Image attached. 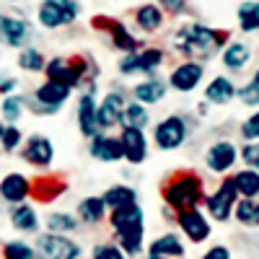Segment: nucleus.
Instances as JSON below:
<instances>
[{"mask_svg": "<svg viewBox=\"0 0 259 259\" xmlns=\"http://www.w3.org/2000/svg\"><path fill=\"white\" fill-rule=\"evenodd\" d=\"M109 31H112V41H114V47H117V50H122V52H127V55L138 52L140 41L124 29V24H119V21H112V24H109Z\"/></svg>", "mask_w": 259, "mask_h": 259, "instance_id": "obj_29", "label": "nucleus"}, {"mask_svg": "<svg viewBox=\"0 0 259 259\" xmlns=\"http://www.w3.org/2000/svg\"><path fill=\"white\" fill-rule=\"evenodd\" d=\"M150 256H184V246H182V241H179V236L177 233H163V236H158V239L150 244Z\"/></svg>", "mask_w": 259, "mask_h": 259, "instance_id": "obj_25", "label": "nucleus"}, {"mask_svg": "<svg viewBox=\"0 0 259 259\" xmlns=\"http://www.w3.org/2000/svg\"><path fill=\"white\" fill-rule=\"evenodd\" d=\"M78 127L83 138H96L99 135V124H96V99L94 94H83L78 99Z\"/></svg>", "mask_w": 259, "mask_h": 259, "instance_id": "obj_19", "label": "nucleus"}, {"mask_svg": "<svg viewBox=\"0 0 259 259\" xmlns=\"http://www.w3.org/2000/svg\"><path fill=\"white\" fill-rule=\"evenodd\" d=\"M179 226H182V231H184V236L192 241V244H202V241H207L210 239V231H212V226H210V221L205 218V215L200 212V210H187V212H179Z\"/></svg>", "mask_w": 259, "mask_h": 259, "instance_id": "obj_13", "label": "nucleus"}, {"mask_svg": "<svg viewBox=\"0 0 259 259\" xmlns=\"http://www.w3.org/2000/svg\"><path fill=\"white\" fill-rule=\"evenodd\" d=\"M16 85H18L16 78H0V94H3V96H13Z\"/></svg>", "mask_w": 259, "mask_h": 259, "instance_id": "obj_44", "label": "nucleus"}, {"mask_svg": "<svg viewBox=\"0 0 259 259\" xmlns=\"http://www.w3.org/2000/svg\"><path fill=\"white\" fill-rule=\"evenodd\" d=\"M80 256V246L65 236H39L36 249H34V259H78Z\"/></svg>", "mask_w": 259, "mask_h": 259, "instance_id": "obj_6", "label": "nucleus"}, {"mask_svg": "<svg viewBox=\"0 0 259 259\" xmlns=\"http://www.w3.org/2000/svg\"><path fill=\"white\" fill-rule=\"evenodd\" d=\"M174 45H177V50H182V55H205L207 57L223 45V34H218L215 29H207L202 24H194V26L182 29L174 36Z\"/></svg>", "mask_w": 259, "mask_h": 259, "instance_id": "obj_3", "label": "nucleus"}, {"mask_svg": "<svg viewBox=\"0 0 259 259\" xmlns=\"http://www.w3.org/2000/svg\"><path fill=\"white\" fill-rule=\"evenodd\" d=\"M68 96H70L68 85L55 83V80H45L34 91V99H29V106H31V112H36V114H55L60 106L68 101Z\"/></svg>", "mask_w": 259, "mask_h": 259, "instance_id": "obj_4", "label": "nucleus"}, {"mask_svg": "<svg viewBox=\"0 0 259 259\" xmlns=\"http://www.w3.org/2000/svg\"><path fill=\"white\" fill-rule=\"evenodd\" d=\"M101 200H104V207L106 210L117 212V210L138 205V194H135L133 187H127V184H114V187H109V189L101 194Z\"/></svg>", "mask_w": 259, "mask_h": 259, "instance_id": "obj_20", "label": "nucleus"}, {"mask_svg": "<svg viewBox=\"0 0 259 259\" xmlns=\"http://www.w3.org/2000/svg\"><path fill=\"white\" fill-rule=\"evenodd\" d=\"M75 218L73 215H68V212H52L50 218H47V228H50V233H55V236H62V233H70V231H75Z\"/></svg>", "mask_w": 259, "mask_h": 259, "instance_id": "obj_34", "label": "nucleus"}, {"mask_svg": "<svg viewBox=\"0 0 259 259\" xmlns=\"http://www.w3.org/2000/svg\"><path fill=\"white\" fill-rule=\"evenodd\" d=\"M119 122L124 124V130H143L148 124V112H145V106L133 101V104H127L124 109H122V117Z\"/></svg>", "mask_w": 259, "mask_h": 259, "instance_id": "obj_30", "label": "nucleus"}, {"mask_svg": "<svg viewBox=\"0 0 259 259\" xmlns=\"http://www.w3.org/2000/svg\"><path fill=\"white\" fill-rule=\"evenodd\" d=\"M231 184L236 189V194H241L244 200H254L259 194V171L254 168H241L231 177Z\"/></svg>", "mask_w": 259, "mask_h": 259, "instance_id": "obj_23", "label": "nucleus"}, {"mask_svg": "<svg viewBox=\"0 0 259 259\" xmlns=\"http://www.w3.org/2000/svg\"><path fill=\"white\" fill-rule=\"evenodd\" d=\"M148 259H163V256H148Z\"/></svg>", "mask_w": 259, "mask_h": 259, "instance_id": "obj_46", "label": "nucleus"}, {"mask_svg": "<svg viewBox=\"0 0 259 259\" xmlns=\"http://www.w3.org/2000/svg\"><path fill=\"white\" fill-rule=\"evenodd\" d=\"M236 221L244 226H259V202L256 200H241L233 205Z\"/></svg>", "mask_w": 259, "mask_h": 259, "instance_id": "obj_32", "label": "nucleus"}, {"mask_svg": "<svg viewBox=\"0 0 259 259\" xmlns=\"http://www.w3.org/2000/svg\"><path fill=\"white\" fill-rule=\"evenodd\" d=\"M249 60H251V47L244 45V41H233L223 52V65L231 70H244L249 65Z\"/></svg>", "mask_w": 259, "mask_h": 259, "instance_id": "obj_26", "label": "nucleus"}, {"mask_svg": "<svg viewBox=\"0 0 259 259\" xmlns=\"http://www.w3.org/2000/svg\"><path fill=\"white\" fill-rule=\"evenodd\" d=\"M236 158H239V150H236V145L228 143V140L212 143L207 148V153H205V163H207L210 171H215V174H226V171H231Z\"/></svg>", "mask_w": 259, "mask_h": 259, "instance_id": "obj_12", "label": "nucleus"}, {"mask_svg": "<svg viewBox=\"0 0 259 259\" xmlns=\"http://www.w3.org/2000/svg\"><path fill=\"white\" fill-rule=\"evenodd\" d=\"M135 21H138V26H140L143 31H156V29L163 26V11H161V6H156V3L140 6Z\"/></svg>", "mask_w": 259, "mask_h": 259, "instance_id": "obj_28", "label": "nucleus"}, {"mask_svg": "<svg viewBox=\"0 0 259 259\" xmlns=\"http://www.w3.org/2000/svg\"><path fill=\"white\" fill-rule=\"evenodd\" d=\"M122 109H124L122 94H109L101 104H96V124H99V130L114 127L119 122V117H122Z\"/></svg>", "mask_w": 259, "mask_h": 259, "instance_id": "obj_18", "label": "nucleus"}, {"mask_svg": "<svg viewBox=\"0 0 259 259\" xmlns=\"http://www.w3.org/2000/svg\"><path fill=\"white\" fill-rule=\"evenodd\" d=\"M3 259H34V249L26 241H8L3 246Z\"/></svg>", "mask_w": 259, "mask_h": 259, "instance_id": "obj_38", "label": "nucleus"}, {"mask_svg": "<svg viewBox=\"0 0 259 259\" xmlns=\"http://www.w3.org/2000/svg\"><path fill=\"white\" fill-rule=\"evenodd\" d=\"M135 101L138 104H158L163 96H166V83L163 80H158V78H148V80H143V83H138L135 85Z\"/></svg>", "mask_w": 259, "mask_h": 259, "instance_id": "obj_24", "label": "nucleus"}, {"mask_svg": "<svg viewBox=\"0 0 259 259\" xmlns=\"http://www.w3.org/2000/svg\"><path fill=\"white\" fill-rule=\"evenodd\" d=\"M24 161L36 168H47L55 161V145L45 135H31L24 145Z\"/></svg>", "mask_w": 259, "mask_h": 259, "instance_id": "obj_16", "label": "nucleus"}, {"mask_svg": "<svg viewBox=\"0 0 259 259\" xmlns=\"http://www.w3.org/2000/svg\"><path fill=\"white\" fill-rule=\"evenodd\" d=\"M18 68L21 70H29V73H39V70H45V57H41L39 50L26 47L24 52L18 55Z\"/></svg>", "mask_w": 259, "mask_h": 259, "instance_id": "obj_35", "label": "nucleus"}, {"mask_svg": "<svg viewBox=\"0 0 259 259\" xmlns=\"http://www.w3.org/2000/svg\"><path fill=\"white\" fill-rule=\"evenodd\" d=\"M239 26H241V31L259 29V3H241L239 6Z\"/></svg>", "mask_w": 259, "mask_h": 259, "instance_id": "obj_33", "label": "nucleus"}, {"mask_svg": "<svg viewBox=\"0 0 259 259\" xmlns=\"http://www.w3.org/2000/svg\"><path fill=\"white\" fill-rule=\"evenodd\" d=\"M0 135H3V124H0Z\"/></svg>", "mask_w": 259, "mask_h": 259, "instance_id": "obj_47", "label": "nucleus"}, {"mask_svg": "<svg viewBox=\"0 0 259 259\" xmlns=\"http://www.w3.org/2000/svg\"><path fill=\"white\" fill-rule=\"evenodd\" d=\"M163 8H171L174 13H182V8H187V3H174V0H166Z\"/></svg>", "mask_w": 259, "mask_h": 259, "instance_id": "obj_45", "label": "nucleus"}, {"mask_svg": "<svg viewBox=\"0 0 259 259\" xmlns=\"http://www.w3.org/2000/svg\"><path fill=\"white\" fill-rule=\"evenodd\" d=\"M187 122L179 114H171L156 124V145L161 150H177L187 140Z\"/></svg>", "mask_w": 259, "mask_h": 259, "instance_id": "obj_8", "label": "nucleus"}, {"mask_svg": "<svg viewBox=\"0 0 259 259\" xmlns=\"http://www.w3.org/2000/svg\"><path fill=\"white\" fill-rule=\"evenodd\" d=\"M163 200L177 212L197 210L202 200V179L197 174H179L163 187Z\"/></svg>", "mask_w": 259, "mask_h": 259, "instance_id": "obj_2", "label": "nucleus"}, {"mask_svg": "<svg viewBox=\"0 0 259 259\" xmlns=\"http://www.w3.org/2000/svg\"><path fill=\"white\" fill-rule=\"evenodd\" d=\"M11 223H13V228H16V231H24V233L36 231V228H39L36 210H34L29 202H24V205H16V207L11 210Z\"/></svg>", "mask_w": 259, "mask_h": 259, "instance_id": "obj_27", "label": "nucleus"}, {"mask_svg": "<svg viewBox=\"0 0 259 259\" xmlns=\"http://www.w3.org/2000/svg\"><path fill=\"white\" fill-rule=\"evenodd\" d=\"M24 143V135H21V130L16 124H8L3 127V135H0V150H6V153H13V150Z\"/></svg>", "mask_w": 259, "mask_h": 259, "instance_id": "obj_37", "label": "nucleus"}, {"mask_svg": "<svg viewBox=\"0 0 259 259\" xmlns=\"http://www.w3.org/2000/svg\"><path fill=\"white\" fill-rule=\"evenodd\" d=\"M119 148H122V158H127L130 163H143L148 158V140L143 130H124L119 135Z\"/></svg>", "mask_w": 259, "mask_h": 259, "instance_id": "obj_17", "label": "nucleus"}, {"mask_svg": "<svg viewBox=\"0 0 259 259\" xmlns=\"http://www.w3.org/2000/svg\"><path fill=\"white\" fill-rule=\"evenodd\" d=\"M161 62H163V52H161V50L133 52V55H124V57L119 60V73H122V75H135V73L150 75Z\"/></svg>", "mask_w": 259, "mask_h": 259, "instance_id": "obj_10", "label": "nucleus"}, {"mask_svg": "<svg viewBox=\"0 0 259 259\" xmlns=\"http://www.w3.org/2000/svg\"><path fill=\"white\" fill-rule=\"evenodd\" d=\"M91 158H96V161H101V163H117V161H122L119 138L96 135V138L91 140Z\"/></svg>", "mask_w": 259, "mask_h": 259, "instance_id": "obj_21", "label": "nucleus"}, {"mask_svg": "<svg viewBox=\"0 0 259 259\" xmlns=\"http://www.w3.org/2000/svg\"><path fill=\"white\" fill-rule=\"evenodd\" d=\"M36 18L45 29H60L65 24L78 18V3H68V0H47L36 11Z\"/></svg>", "mask_w": 259, "mask_h": 259, "instance_id": "obj_7", "label": "nucleus"}, {"mask_svg": "<svg viewBox=\"0 0 259 259\" xmlns=\"http://www.w3.org/2000/svg\"><path fill=\"white\" fill-rule=\"evenodd\" d=\"M0 114H3V119L6 122H16V119H21V114H24V99L21 96H6L3 99V104H0Z\"/></svg>", "mask_w": 259, "mask_h": 259, "instance_id": "obj_36", "label": "nucleus"}, {"mask_svg": "<svg viewBox=\"0 0 259 259\" xmlns=\"http://www.w3.org/2000/svg\"><path fill=\"white\" fill-rule=\"evenodd\" d=\"M239 94V99L244 101V104H249V106H259V70H256V75L244 85L241 91H236Z\"/></svg>", "mask_w": 259, "mask_h": 259, "instance_id": "obj_39", "label": "nucleus"}, {"mask_svg": "<svg viewBox=\"0 0 259 259\" xmlns=\"http://www.w3.org/2000/svg\"><path fill=\"white\" fill-rule=\"evenodd\" d=\"M29 192H31L29 177L18 174V171H11V174H6L3 179H0V197H3L6 202H11V205H24Z\"/></svg>", "mask_w": 259, "mask_h": 259, "instance_id": "obj_15", "label": "nucleus"}, {"mask_svg": "<svg viewBox=\"0 0 259 259\" xmlns=\"http://www.w3.org/2000/svg\"><path fill=\"white\" fill-rule=\"evenodd\" d=\"M233 96H236V85H233L231 78H226V75L212 78V80L207 83V89H205V101H207V104L223 106V104H228Z\"/></svg>", "mask_w": 259, "mask_h": 259, "instance_id": "obj_22", "label": "nucleus"}, {"mask_svg": "<svg viewBox=\"0 0 259 259\" xmlns=\"http://www.w3.org/2000/svg\"><path fill=\"white\" fill-rule=\"evenodd\" d=\"M202 75H205L202 62H192V60H189V62H182V65H177V68L171 70L168 83L174 85L179 94H189V91H194V89L200 85Z\"/></svg>", "mask_w": 259, "mask_h": 259, "instance_id": "obj_11", "label": "nucleus"}, {"mask_svg": "<svg viewBox=\"0 0 259 259\" xmlns=\"http://www.w3.org/2000/svg\"><path fill=\"white\" fill-rule=\"evenodd\" d=\"M45 70H47V80H55V83H62L73 89L78 85L89 70V62L83 60H68V57H55L50 62H45Z\"/></svg>", "mask_w": 259, "mask_h": 259, "instance_id": "obj_5", "label": "nucleus"}, {"mask_svg": "<svg viewBox=\"0 0 259 259\" xmlns=\"http://www.w3.org/2000/svg\"><path fill=\"white\" fill-rule=\"evenodd\" d=\"M91 259H127V256H124L122 249L114 246V244H101V246L94 249V256H91Z\"/></svg>", "mask_w": 259, "mask_h": 259, "instance_id": "obj_41", "label": "nucleus"}, {"mask_svg": "<svg viewBox=\"0 0 259 259\" xmlns=\"http://www.w3.org/2000/svg\"><path fill=\"white\" fill-rule=\"evenodd\" d=\"M241 158H244V163H246L249 168L259 171V143H249V145H244Z\"/></svg>", "mask_w": 259, "mask_h": 259, "instance_id": "obj_42", "label": "nucleus"}, {"mask_svg": "<svg viewBox=\"0 0 259 259\" xmlns=\"http://www.w3.org/2000/svg\"><path fill=\"white\" fill-rule=\"evenodd\" d=\"M78 215H80L85 223H99L104 215H106L104 200H101V197H85V200L78 205Z\"/></svg>", "mask_w": 259, "mask_h": 259, "instance_id": "obj_31", "label": "nucleus"}, {"mask_svg": "<svg viewBox=\"0 0 259 259\" xmlns=\"http://www.w3.org/2000/svg\"><path fill=\"white\" fill-rule=\"evenodd\" d=\"M202 259H231V251H228V246H210L205 254H202Z\"/></svg>", "mask_w": 259, "mask_h": 259, "instance_id": "obj_43", "label": "nucleus"}, {"mask_svg": "<svg viewBox=\"0 0 259 259\" xmlns=\"http://www.w3.org/2000/svg\"><path fill=\"white\" fill-rule=\"evenodd\" d=\"M241 135H244V140H249V143L259 140V109L241 124Z\"/></svg>", "mask_w": 259, "mask_h": 259, "instance_id": "obj_40", "label": "nucleus"}, {"mask_svg": "<svg viewBox=\"0 0 259 259\" xmlns=\"http://www.w3.org/2000/svg\"><path fill=\"white\" fill-rule=\"evenodd\" d=\"M29 34H31V26L26 24L24 18L0 13V45H6V47H21L29 39Z\"/></svg>", "mask_w": 259, "mask_h": 259, "instance_id": "obj_14", "label": "nucleus"}, {"mask_svg": "<svg viewBox=\"0 0 259 259\" xmlns=\"http://www.w3.org/2000/svg\"><path fill=\"white\" fill-rule=\"evenodd\" d=\"M239 194H236V189H233V184H231V179H226L218 189H215L210 197H205V205H207V212H210V218H215V221H228L231 215H233V205L239 202L236 200Z\"/></svg>", "mask_w": 259, "mask_h": 259, "instance_id": "obj_9", "label": "nucleus"}, {"mask_svg": "<svg viewBox=\"0 0 259 259\" xmlns=\"http://www.w3.org/2000/svg\"><path fill=\"white\" fill-rule=\"evenodd\" d=\"M112 228L119 236V249L124 256H138L143 251V233H145V221H143V210L138 205L124 207L112 212Z\"/></svg>", "mask_w": 259, "mask_h": 259, "instance_id": "obj_1", "label": "nucleus"}]
</instances>
